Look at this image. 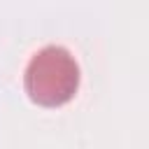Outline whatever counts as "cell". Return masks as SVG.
Listing matches in <instances>:
<instances>
[{"label": "cell", "instance_id": "obj_1", "mask_svg": "<svg viewBox=\"0 0 149 149\" xmlns=\"http://www.w3.org/2000/svg\"><path fill=\"white\" fill-rule=\"evenodd\" d=\"M23 86L35 105L61 107L70 102L79 88V65L65 47L49 44L28 61Z\"/></svg>", "mask_w": 149, "mask_h": 149}]
</instances>
